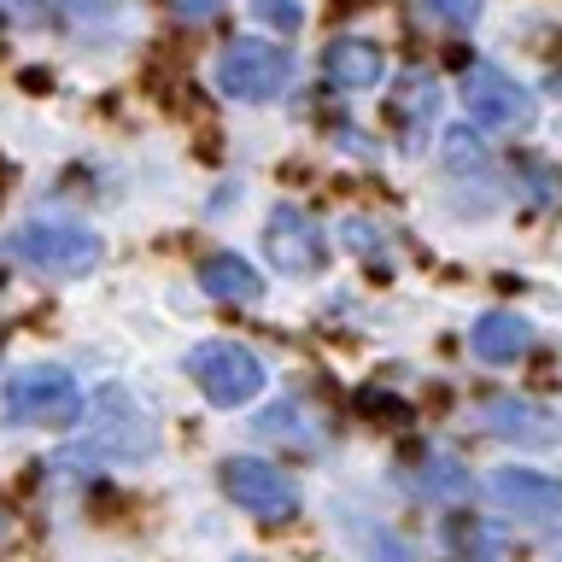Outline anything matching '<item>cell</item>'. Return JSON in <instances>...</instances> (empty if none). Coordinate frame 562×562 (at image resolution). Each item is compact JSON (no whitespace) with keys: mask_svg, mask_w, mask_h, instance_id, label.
Listing matches in <instances>:
<instances>
[{"mask_svg":"<svg viewBox=\"0 0 562 562\" xmlns=\"http://www.w3.org/2000/svg\"><path fill=\"white\" fill-rule=\"evenodd\" d=\"M422 492H439V498H457V492H469V474L446 463V457H434L428 474H422Z\"/></svg>","mask_w":562,"mask_h":562,"instance_id":"obj_17","label":"cell"},{"mask_svg":"<svg viewBox=\"0 0 562 562\" xmlns=\"http://www.w3.org/2000/svg\"><path fill=\"white\" fill-rule=\"evenodd\" d=\"M439 112V82L428 77V70H411V77L398 82V100H393V117L404 123V135H411V147L422 140V130L434 123Z\"/></svg>","mask_w":562,"mask_h":562,"instance_id":"obj_14","label":"cell"},{"mask_svg":"<svg viewBox=\"0 0 562 562\" xmlns=\"http://www.w3.org/2000/svg\"><path fill=\"white\" fill-rule=\"evenodd\" d=\"M82 411H88L82 386L59 363H30L0 386V416L12 428H70V422H82Z\"/></svg>","mask_w":562,"mask_h":562,"instance_id":"obj_2","label":"cell"},{"mask_svg":"<svg viewBox=\"0 0 562 562\" xmlns=\"http://www.w3.org/2000/svg\"><path fill=\"white\" fill-rule=\"evenodd\" d=\"M217 486L246 509V516H258V521H288V516H299V486H293V474L276 469V463H263V457H223Z\"/></svg>","mask_w":562,"mask_h":562,"instance_id":"obj_7","label":"cell"},{"mask_svg":"<svg viewBox=\"0 0 562 562\" xmlns=\"http://www.w3.org/2000/svg\"><path fill=\"white\" fill-rule=\"evenodd\" d=\"M0 252L30 263V270L42 276H88L94 263L105 258L100 235L88 223H70V217H30L18 223L7 240H0Z\"/></svg>","mask_w":562,"mask_h":562,"instance_id":"obj_1","label":"cell"},{"mask_svg":"<svg viewBox=\"0 0 562 562\" xmlns=\"http://www.w3.org/2000/svg\"><path fill=\"white\" fill-rule=\"evenodd\" d=\"M200 288H205V299H217V305H258L263 276L240 252H211V258H200Z\"/></svg>","mask_w":562,"mask_h":562,"instance_id":"obj_13","label":"cell"},{"mask_svg":"<svg viewBox=\"0 0 562 562\" xmlns=\"http://www.w3.org/2000/svg\"><path fill=\"white\" fill-rule=\"evenodd\" d=\"M211 77H217V94L240 100V105H263V100H276L281 88L293 82V47L258 42V35H240V42H228V47L217 53Z\"/></svg>","mask_w":562,"mask_h":562,"instance_id":"obj_4","label":"cell"},{"mask_svg":"<svg viewBox=\"0 0 562 562\" xmlns=\"http://www.w3.org/2000/svg\"><path fill=\"white\" fill-rule=\"evenodd\" d=\"M481 422H486V434L509 439V446H527V451L562 446V416L544 411V404H533V398H516V393L481 398Z\"/></svg>","mask_w":562,"mask_h":562,"instance_id":"obj_9","label":"cell"},{"mask_svg":"<svg viewBox=\"0 0 562 562\" xmlns=\"http://www.w3.org/2000/svg\"><path fill=\"white\" fill-rule=\"evenodd\" d=\"M457 100H463L469 123L498 130V135H521V130H533V117H539L533 88L516 82L504 65H486V59L469 65L463 77H457Z\"/></svg>","mask_w":562,"mask_h":562,"instance_id":"obj_5","label":"cell"},{"mask_svg":"<svg viewBox=\"0 0 562 562\" xmlns=\"http://www.w3.org/2000/svg\"><path fill=\"white\" fill-rule=\"evenodd\" d=\"M170 7H176V12H182V18H188V24H205V18H217V12L228 7V0H170Z\"/></svg>","mask_w":562,"mask_h":562,"instance_id":"obj_19","label":"cell"},{"mask_svg":"<svg viewBox=\"0 0 562 562\" xmlns=\"http://www.w3.org/2000/svg\"><path fill=\"white\" fill-rule=\"evenodd\" d=\"M188 375L193 386L217 404V411H240V404H252L263 393V363H258V351L252 346H240V340H205V346H193L188 351Z\"/></svg>","mask_w":562,"mask_h":562,"instance_id":"obj_6","label":"cell"},{"mask_svg":"<svg viewBox=\"0 0 562 562\" xmlns=\"http://www.w3.org/2000/svg\"><path fill=\"white\" fill-rule=\"evenodd\" d=\"M439 24H451V30H469L474 18H481V0H422Z\"/></svg>","mask_w":562,"mask_h":562,"instance_id":"obj_18","label":"cell"},{"mask_svg":"<svg viewBox=\"0 0 562 562\" xmlns=\"http://www.w3.org/2000/svg\"><path fill=\"white\" fill-rule=\"evenodd\" d=\"M88 446L100 457H112V463H147L158 457V422L147 416V404H140L130 386H100L94 398H88Z\"/></svg>","mask_w":562,"mask_h":562,"instance_id":"obj_3","label":"cell"},{"mask_svg":"<svg viewBox=\"0 0 562 562\" xmlns=\"http://www.w3.org/2000/svg\"><path fill=\"white\" fill-rule=\"evenodd\" d=\"M527 346H533V323L516 311H486V316H474V328H469V351L481 363H516Z\"/></svg>","mask_w":562,"mask_h":562,"instance_id":"obj_12","label":"cell"},{"mask_svg":"<svg viewBox=\"0 0 562 562\" xmlns=\"http://www.w3.org/2000/svg\"><path fill=\"white\" fill-rule=\"evenodd\" d=\"M263 252L281 276H316L328 263V235L311 211L299 205H276L270 223H263Z\"/></svg>","mask_w":562,"mask_h":562,"instance_id":"obj_8","label":"cell"},{"mask_svg":"<svg viewBox=\"0 0 562 562\" xmlns=\"http://www.w3.org/2000/svg\"><path fill=\"white\" fill-rule=\"evenodd\" d=\"M323 77L346 94H369V88L386 82V47L369 42V35H334L323 47Z\"/></svg>","mask_w":562,"mask_h":562,"instance_id":"obj_11","label":"cell"},{"mask_svg":"<svg viewBox=\"0 0 562 562\" xmlns=\"http://www.w3.org/2000/svg\"><path fill=\"white\" fill-rule=\"evenodd\" d=\"M252 18L276 35H299V24H305V0H252Z\"/></svg>","mask_w":562,"mask_h":562,"instance_id":"obj_15","label":"cell"},{"mask_svg":"<svg viewBox=\"0 0 562 562\" xmlns=\"http://www.w3.org/2000/svg\"><path fill=\"white\" fill-rule=\"evenodd\" d=\"M486 492H492V504H498L504 516H516V521L562 516V481L544 474V469H492Z\"/></svg>","mask_w":562,"mask_h":562,"instance_id":"obj_10","label":"cell"},{"mask_svg":"<svg viewBox=\"0 0 562 562\" xmlns=\"http://www.w3.org/2000/svg\"><path fill=\"white\" fill-rule=\"evenodd\" d=\"M252 428L263 434V439H299V446H311V428H299V404H270Z\"/></svg>","mask_w":562,"mask_h":562,"instance_id":"obj_16","label":"cell"},{"mask_svg":"<svg viewBox=\"0 0 562 562\" xmlns=\"http://www.w3.org/2000/svg\"><path fill=\"white\" fill-rule=\"evenodd\" d=\"M53 7H70V12H88L94 0H53Z\"/></svg>","mask_w":562,"mask_h":562,"instance_id":"obj_20","label":"cell"}]
</instances>
